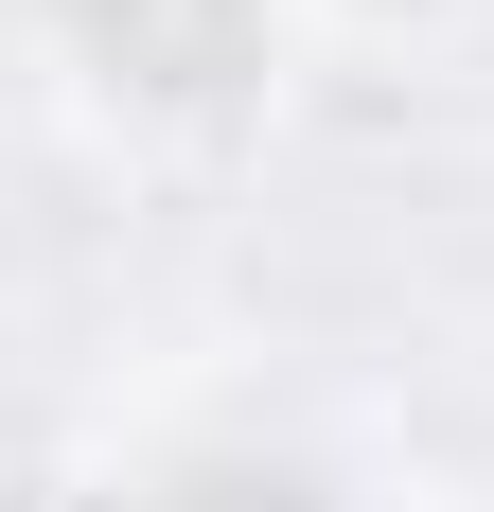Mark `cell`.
<instances>
[{"label":"cell","mask_w":494,"mask_h":512,"mask_svg":"<svg viewBox=\"0 0 494 512\" xmlns=\"http://www.w3.org/2000/svg\"><path fill=\"white\" fill-rule=\"evenodd\" d=\"M106 36H124V71H159V89H212L247 53V18L230 0H106Z\"/></svg>","instance_id":"cell-1"},{"label":"cell","mask_w":494,"mask_h":512,"mask_svg":"<svg viewBox=\"0 0 494 512\" xmlns=\"http://www.w3.org/2000/svg\"><path fill=\"white\" fill-rule=\"evenodd\" d=\"M159 512H318V495H300V477H265V460H212V477H177Z\"/></svg>","instance_id":"cell-2"}]
</instances>
